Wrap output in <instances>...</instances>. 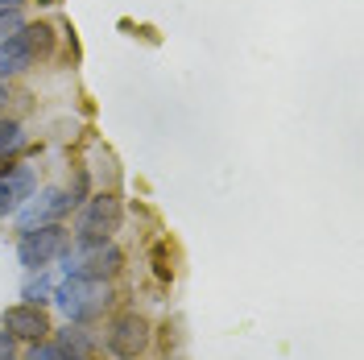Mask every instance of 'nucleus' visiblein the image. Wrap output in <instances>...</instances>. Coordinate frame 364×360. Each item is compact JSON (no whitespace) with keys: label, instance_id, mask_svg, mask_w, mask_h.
<instances>
[{"label":"nucleus","instance_id":"f257e3e1","mask_svg":"<svg viewBox=\"0 0 364 360\" xmlns=\"http://www.w3.org/2000/svg\"><path fill=\"white\" fill-rule=\"evenodd\" d=\"M50 302L67 315V323H91L112 307V286L108 277H67L54 286Z\"/></svg>","mask_w":364,"mask_h":360},{"label":"nucleus","instance_id":"f03ea898","mask_svg":"<svg viewBox=\"0 0 364 360\" xmlns=\"http://www.w3.org/2000/svg\"><path fill=\"white\" fill-rule=\"evenodd\" d=\"M120 248L112 240H87V236H70L63 248V273L67 277H112L120 270Z\"/></svg>","mask_w":364,"mask_h":360},{"label":"nucleus","instance_id":"7ed1b4c3","mask_svg":"<svg viewBox=\"0 0 364 360\" xmlns=\"http://www.w3.org/2000/svg\"><path fill=\"white\" fill-rule=\"evenodd\" d=\"M67 245H70V232L63 224L29 228V232H21V240H17V261H21L29 273L50 270V261H58Z\"/></svg>","mask_w":364,"mask_h":360},{"label":"nucleus","instance_id":"20e7f679","mask_svg":"<svg viewBox=\"0 0 364 360\" xmlns=\"http://www.w3.org/2000/svg\"><path fill=\"white\" fill-rule=\"evenodd\" d=\"M70 207H75L70 191H58V186L33 191V195L17 207V228H21V232H29V228H42V224H58Z\"/></svg>","mask_w":364,"mask_h":360},{"label":"nucleus","instance_id":"39448f33","mask_svg":"<svg viewBox=\"0 0 364 360\" xmlns=\"http://www.w3.org/2000/svg\"><path fill=\"white\" fill-rule=\"evenodd\" d=\"M116 228H120V199L108 195V191H100V195H91V199L83 203L75 236H87V240H112Z\"/></svg>","mask_w":364,"mask_h":360},{"label":"nucleus","instance_id":"423d86ee","mask_svg":"<svg viewBox=\"0 0 364 360\" xmlns=\"http://www.w3.org/2000/svg\"><path fill=\"white\" fill-rule=\"evenodd\" d=\"M104 344H108V352H112L116 360H136L145 348H149V323L129 311V315L112 319V327H108Z\"/></svg>","mask_w":364,"mask_h":360},{"label":"nucleus","instance_id":"0eeeda50","mask_svg":"<svg viewBox=\"0 0 364 360\" xmlns=\"http://www.w3.org/2000/svg\"><path fill=\"white\" fill-rule=\"evenodd\" d=\"M38 191V166H4L0 170V216L17 211L29 195Z\"/></svg>","mask_w":364,"mask_h":360},{"label":"nucleus","instance_id":"6e6552de","mask_svg":"<svg viewBox=\"0 0 364 360\" xmlns=\"http://www.w3.org/2000/svg\"><path fill=\"white\" fill-rule=\"evenodd\" d=\"M4 332H9L13 339H29V344H38V339L50 336V319H46L42 307L21 302V307H9V311H4Z\"/></svg>","mask_w":364,"mask_h":360},{"label":"nucleus","instance_id":"1a4fd4ad","mask_svg":"<svg viewBox=\"0 0 364 360\" xmlns=\"http://www.w3.org/2000/svg\"><path fill=\"white\" fill-rule=\"evenodd\" d=\"M29 63H33V54H29V46H25L21 29L0 42V83L13 79V75H21V70H29Z\"/></svg>","mask_w":364,"mask_h":360},{"label":"nucleus","instance_id":"9d476101","mask_svg":"<svg viewBox=\"0 0 364 360\" xmlns=\"http://www.w3.org/2000/svg\"><path fill=\"white\" fill-rule=\"evenodd\" d=\"M50 294H54V282H50V273L38 270V277H33V282H25L21 298L29 302V307H46V302H50Z\"/></svg>","mask_w":364,"mask_h":360},{"label":"nucleus","instance_id":"9b49d317","mask_svg":"<svg viewBox=\"0 0 364 360\" xmlns=\"http://www.w3.org/2000/svg\"><path fill=\"white\" fill-rule=\"evenodd\" d=\"M58 344H63V352H67V356H87L91 348H95V339H91L87 332L79 327V323H75V327H67V332H63V339H58Z\"/></svg>","mask_w":364,"mask_h":360},{"label":"nucleus","instance_id":"f8f14e48","mask_svg":"<svg viewBox=\"0 0 364 360\" xmlns=\"http://www.w3.org/2000/svg\"><path fill=\"white\" fill-rule=\"evenodd\" d=\"M21 38H25V46H29V54L38 58V54H50V25H21Z\"/></svg>","mask_w":364,"mask_h":360},{"label":"nucleus","instance_id":"ddd939ff","mask_svg":"<svg viewBox=\"0 0 364 360\" xmlns=\"http://www.w3.org/2000/svg\"><path fill=\"white\" fill-rule=\"evenodd\" d=\"M25 145V133L21 125H13V120H0V158H9V154H17Z\"/></svg>","mask_w":364,"mask_h":360},{"label":"nucleus","instance_id":"4468645a","mask_svg":"<svg viewBox=\"0 0 364 360\" xmlns=\"http://www.w3.org/2000/svg\"><path fill=\"white\" fill-rule=\"evenodd\" d=\"M25 360H67V352H63V344L38 339V344H29V356H25Z\"/></svg>","mask_w":364,"mask_h":360},{"label":"nucleus","instance_id":"2eb2a0df","mask_svg":"<svg viewBox=\"0 0 364 360\" xmlns=\"http://www.w3.org/2000/svg\"><path fill=\"white\" fill-rule=\"evenodd\" d=\"M21 25H25L21 21V9H17V13H0V42H4V38H13Z\"/></svg>","mask_w":364,"mask_h":360},{"label":"nucleus","instance_id":"dca6fc26","mask_svg":"<svg viewBox=\"0 0 364 360\" xmlns=\"http://www.w3.org/2000/svg\"><path fill=\"white\" fill-rule=\"evenodd\" d=\"M9 356H13V336L0 332V360H9Z\"/></svg>","mask_w":364,"mask_h":360},{"label":"nucleus","instance_id":"f3484780","mask_svg":"<svg viewBox=\"0 0 364 360\" xmlns=\"http://www.w3.org/2000/svg\"><path fill=\"white\" fill-rule=\"evenodd\" d=\"M17 9H25V0H0V13H17Z\"/></svg>","mask_w":364,"mask_h":360},{"label":"nucleus","instance_id":"a211bd4d","mask_svg":"<svg viewBox=\"0 0 364 360\" xmlns=\"http://www.w3.org/2000/svg\"><path fill=\"white\" fill-rule=\"evenodd\" d=\"M67 360H91V356H67Z\"/></svg>","mask_w":364,"mask_h":360},{"label":"nucleus","instance_id":"6ab92c4d","mask_svg":"<svg viewBox=\"0 0 364 360\" xmlns=\"http://www.w3.org/2000/svg\"><path fill=\"white\" fill-rule=\"evenodd\" d=\"M9 360H13V356H9Z\"/></svg>","mask_w":364,"mask_h":360}]
</instances>
